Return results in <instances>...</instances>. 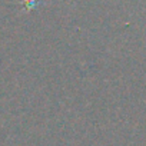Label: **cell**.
I'll return each mask as SVG.
<instances>
[]
</instances>
